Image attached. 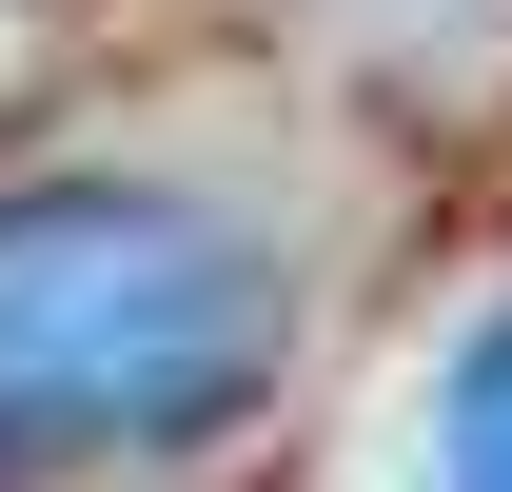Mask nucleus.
I'll return each mask as SVG.
<instances>
[{"mask_svg":"<svg viewBox=\"0 0 512 492\" xmlns=\"http://www.w3.org/2000/svg\"><path fill=\"white\" fill-rule=\"evenodd\" d=\"M434 492H512V296L473 315V355H453V414H434Z\"/></svg>","mask_w":512,"mask_h":492,"instance_id":"2","label":"nucleus"},{"mask_svg":"<svg viewBox=\"0 0 512 492\" xmlns=\"http://www.w3.org/2000/svg\"><path fill=\"white\" fill-rule=\"evenodd\" d=\"M276 374V256L178 178H0V433L178 453Z\"/></svg>","mask_w":512,"mask_h":492,"instance_id":"1","label":"nucleus"}]
</instances>
